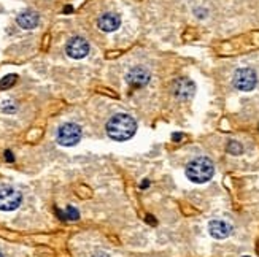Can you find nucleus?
Returning <instances> with one entry per match:
<instances>
[{
	"label": "nucleus",
	"instance_id": "nucleus-16",
	"mask_svg": "<svg viewBox=\"0 0 259 257\" xmlns=\"http://www.w3.org/2000/svg\"><path fill=\"white\" fill-rule=\"evenodd\" d=\"M5 159H7L8 162H13V161H15V158H13V154H11V151H5Z\"/></svg>",
	"mask_w": 259,
	"mask_h": 257
},
{
	"label": "nucleus",
	"instance_id": "nucleus-12",
	"mask_svg": "<svg viewBox=\"0 0 259 257\" xmlns=\"http://www.w3.org/2000/svg\"><path fill=\"white\" fill-rule=\"evenodd\" d=\"M56 213H58V216L64 221H76L78 218H80V213H78V210L73 208V207H67L65 211H61V210H56Z\"/></svg>",
	"mask_w": 259,
	"mask_h": 257
},
{
	"label": "nucleus",
	"instance_id": "nucleus-18",
	"mask_svg": "<svg viewBox=\"0 0 259 257\" xmlns=\"http://www.w3.org/2000/svg\"><path fill=\"white\" fill-rule=\"evenodd\" d=\"M148 221L151 222V224H153V226H156V221L153 219V216H146V222H148Z\"/></svg>",
	"mask_w": 259,
	"mask_h": 257
},
{
	"label": "nucleus",
	"instance_id": "nucleus-4",
	"mask_svg": "<svg viewBox=\"0 0 259 257\" xmlns=\"http://www.w3.org/2000/svg\"><path fill=\"white\" fill-rule=\"evenodd\" d=\"M22 202V195L11 186H0V211H15Z\"/></svg>",
	"mask_w": 259,
	"mask_h": 257
},
{
	"label": "nucleus",
	"instance_id": "nucleus-3",
	"mask_svg": "<svg viewBox=\"0 0 259 257\" xmlns=\"http://www.w3.org/2000/svg\"><path fill=\"white\" fill-rule=\"evenodd\" d=\"M81 140V127L75 122H65L58 130V143L61 146H75Z\"/></svg>",
	"mask_w": 259,
	"mask_h": 257
},
{
	"label": "nucleus",
	"instance_id": "nucleus-1",
	"mask_svg": "<svg viewBox=\"0 0 259 257\" xmlns=\"http://www.w3.org/2000/svg\"><path fill=\"white\" fill-rule=\"evenodd\" d=\"M137 132V122L129 115L118 113L107 122V135L115 141H127Z\"/></svg>",
	"mask_w": 259,
	"mask_h": 257
},
{
	"label": "nucleus",
	"instance_id": "nucleus-15",
	"mask_svg": "<svg viewBox=\"0 0 259 257\" xmlns=\"http://www.w3.org/2000/svg\"><path fill=\"white\" fill-rule=\"evenodd\" d=\"M16 110H18V107H16V104L13 102V100H5V102L2 104V111H4V113L13 115V113H16Z\"/></svg>",
	"mask_w": 259,
	"mask_h": 257
},
{
	"label": "nucleus",
	"instance_id": "nucleus-9",
	"mask_svg": "<svg viewBox=\"0 0 259 257\" xmlns=\"http://www.w3.org/2000/svg\"><path fill=\"white\" fill-rule=\"evenodd\" d=\"M208 232L213 238L217 240H224L228 238L232 233V226L229 222L223 221V219H213L208 222Z\"/></svg>",
	"mask_w": 259,
	"mask_h": 257
},
{
	"label": "nucleus",
	"instance_id": "nucleus-13",
	"mask_svg": "<svg viewBox=\"0 0 259 257\" xmlns=\"http://www.w3.org/2000/svg\"><path fill=\"white\" fill-rule=\"evenodd\" d=\"M16 75H7V76H4L2 80H0V89H8V87H11L15 83H16Z\"/></svg>",
	"mask_w": 259,
	"mask_h": 257
},
{
	"label": "nucleus",
	"instance_id": "nucleus-6",
	"mask_svg": "<svg viewBox=\"0 0 259 257\" xmlns=\"http://www.w3.org/2000/svg\"><path fill=\"white\" fill-rule=\"evenodd\" d=\"M151 80V73L145 69V67L139 65V67H134L131 69L126 75V81L131 87L134 89H139V87H145L146 84L150 83Z\"/></svg>",
	"mask_w": 259,
	"mask_h": 257
},
{
	"label": "nucleus",
	"instance_id": "nucleus-7",
	"mask_svg": "<svg viewBox=\"0 0 259 257\" xmlns=\"http://www.w3.org/2000/svg\"><path fill=\"white\" fill-rule=\"evenodd\" d=\"M65 53L72 59H83L89 53V43L83 37H73L67 43Z\"/></svg>",
	"mask_w": 259,
	"mask_h": 257
},
{
	"label": "nucleus",
	"instance_id": "nucleus-19",
	"mask_svg": "<svg viewBox=\"0 0 259 257\" xmlns=\"http://www.w3.org/2000/svg\"><path fill=\"white\" fill-rule=\"evenodd\" d=\"M146 186H150V181H148V180H145V181L142 183V187H146Z\"/></svg>",
	"mask_w": 259,
	"mask_h": 257
},
{
	"label": "nucleus",
	"instance_id": "nucleus-21",
	"mask_svg": "<svg viewBox=\"0 0 259 257\" xmlns=\"http://www.w3.org/2000/svg\"><path fill=\"white\" fill-rule=\"evenodd\" d=\"M0 257H4V254H2V252H0Z\"/></svg>",
	"mask_w": 259,
	"mask_h": 257
},
{
	"label": "nucleus",
	"instance_id": "nucleus-14",
	"mask_svg": "<svg viewBox=\"0 0 259 257\" xmlns=\"http://www.w3.org/2000/svg\"><path fill=\"white\" fill-rule=\"evenodd\" d=\"M228 151L231 152V154H234V156H239V154H242L243 152V146L239 143V141H229V144H228Z\"/></svg>",
	"mask_w": 259,
	"mask_h": 257
},
{
	"label": "nucleus",
	"instance_id": "nucleus-17",
	"mask_svg": "<svg viewBox=\"0 0 259 257\" xmlns=\"http://www.w3.org/2000/svg\"><path fill=\"white\" fill-rule=\"evenodd\" d=\"M175 141H180V140H182L183 138V135H182V133H174V137H172Z\"/></svg>",
	"mask_w": 259,
	"mask_h": 257
},
{
	"label": "nucleus",
	"instance_id": "nucleus-20",
	"mask_svg": "<svg viewBox=\"0 0 259 257\" xmlns=\"http://www.w3.org/2000/svg\"><path fill=\"white\" fill-rule=\"evenodd\" d=\"M72 10H73L72 7H65V10H64V11H65V13H69V11H72Z\"/></svg>",
	"mask_w": 259,
	"mask_h": 257
},
{
	"label": "nucleus",
	"instance_id": "nucleus-11",
	"mask_svg": "<svg viewBox=\"0 0 259 257\" xmlns=\"http://www.w3.org/2000/svg\"><path fill=\"white\" fill-rule=\"evenodd\" d=\"M38 21H40V18L35 11H22V13L18 15V18H16L18 26L26 30L35 29L38 26Z\"/></svg>",
	"mask_w": 259,
	"mask_h": 257
},
{
	"label": "nucleus",
	"instance_id": "nucleus-8",
	"mask_svg": "<svg viewBox=\"0 0 259 257\" xmlns=\"http://www.w3.org/2000/svg\"><path fill=\"white\" fill-rule=\"evenodd\" d=\"M174 95L180 100H189L196 92V84L193 80L189 78H178V80L174 83Z\"/></svg>",
	"mask_w": 259,
	"mask_h": 257
},
{
	"label": "nucleus",
	"instance_id": "nucleus-2",
	"mask_svg": "<svg viewBox=\"0 0 259 257\" xmlns=\"http://www.w3.org/2000/svg\"><path fill=\"white\" fill-rule=\"evenodd\" d=\"M215 173V165L208 158H196L186 165V176L196 184H204L211 180Z\"/></svg>",
	"mask_w": 259,
	"mask_h": 257
},
{
	"label": "nucleus",
	"instance_id": "nucleus-10",
	"mask_svg": "<svg viewBox=\"0 0 259 257\" xmlns=\"http://www.w3.org/2000/svg\"><path fill=\"white\" fill-rule=\"evenodd\" d=\"M99 29L104 32H115L121 26V16L118 13H104L97 21Z\"/></svg>",
	"mask_w": 259,
	"mask_h": 257
},
{
	"label": "nucleus",
	"instance_id": "nucleus-5",
	"mask_svg": "<svg viewBox=\"0 0 259 257\" xmlns=\"http://www.w3.org/2000/svg\"><path fill=\"white\" fill-rule=\"evenodd\" d=\"M232 84L242 92H250L257 84V76L253 69H239L234 73Z\"/></svg>",
	"mask_w": 259,
	"mask_h": 257
}]
</instances>
